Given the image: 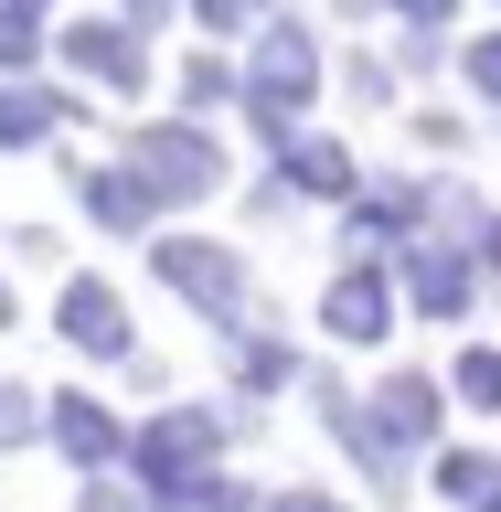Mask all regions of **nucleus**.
Returning a JSON list of instances; mask_svg holds the SVG:
<instances>
[{"label": "nucleus", "mask_w": 501, "mask_h": 512, "mask_svg": "<svg viewBox=\"0 0 501 512\" xmlns=\"http://www.w3.org/2000/svg\"><path fill=\"white\" fill-rule=\"evenodd\" d=\"M299 96H310V43H299V32H267V54H256V107L288 118Z\"/></svg>", "instance_id": "5"}, {"label": "nucleus", "mask_w": 501, "mask_h": 512, "mask_svg": "<svg viewBox=\"0 0 501 512\" xmlns=\"http://www.w3.org/2000/svg\"><path fill=\"white\" fill-rule=\"evenodd\" d=\"M64 54L86 64V75H107V86H139V43H128L118 22H75V32H64Z\"/></svg>", "instance_id": "6"}, {"label": "nucleus", "mask_w": 501, "mask_h": 512, "mask_svg": "<svg viewBox=\"0 0 501 512\" xmlns=\"http://www.w3.org/2000/svg\"><path fill=\"white\" fill-rule=\"evenodd\" d=\"M480 86H491V96H501V43H480Z\"/></svg>", "instance_id": "15"}, {"label": "nucleus", "mask_w": 501, "mask_h": 512, "mask_svg": "<svg viewBox=\"0 0 501 512\" xmlns=\"http://www.w3.org/2000/svg\"><path fill=\"white\" fill-rule=\"evenodd\" d=\"M0 320H11V288H0Z\"/></svg>", "instance_id": "20"}, {"label": "nucleus", "mask_w": 501, "mask_h": 512, "mask_svg": "<svg viewBox=\"0 0 501 512\" xmlns=\"http://www.w3.org/2000/svg\"><path fill=\"white\" fill-rule=\"evenodd\" d=\"M32 139H54V96L0 86V150H32Z\"/></svg>", "instance_id": "8"}, {"label": "nucleus", "mask_w": 501, "mask_h": 512, "mask_svg": "<svg viewBox=\"0 0 501 512\" xmlns=\"http://www.w3.org/2000/svg\"><path fill=\"white\" fill-rule=\"evenodd\" d=\"M406 11H448V0H406Z\"/></svg>", "instance_id": "19"}, {"label": "nucleus", "mask_w": 501, "mask_h": 512, "mask_svg": "<svg viewBox=\"0 0 501 512\" xmlns=\"http://www.w3.org/2000/svg\"><path fill=\"white\" fill-rule=\"evenodd\" d=\"M54 438H64V459H86V470L118 459V427H107V406H86V395H64V406H54Z\"/></svg>", "instance_id": "7"}, {"label": "nucleus", "mask_w": 501, "mask_h": 512, "mask_svg": "<svg viewBox=\"0 0 501 512\" xmlns=\"http://www.w3.org/2000/svg\"><path fill=\"white\" fill-rule=\"evenodd\" d=\"M278 512H342V502H320V491H299V502H278Z\"/></svg>", "instance_id": "17"}, {"label": "nucleus", "mask_w": 501, "mask_h": 512, "mask_svg": "<svg viewBox=\"0 0 501 512\" xmlns=\"http://www.w3.org/2000/svg\"><path fill=\"white\" fill-rule=\"evenodd\" d=\"M86 214L96 224H139V214H150V192L128 182V171H86Z\"/></svg>", "instance_id": "9"}, {"label": "nucleus", "mask_w": 501, "mask_h": 512, "mask_svg": "<svg viewBox=\"0 0 501 512\" xmlns=\"http://www.w3.org/2000/svg\"><path fill=\"white\" fill-rule=\"evenodd\" d=\"M0 11H11V22H32V11H43V0H0Z\"/></svg>", "instance_id": "18"}, {"label": "nucleus", "mask_w": 501, "mask_h": 512, "mask_svg": "<svg viewBox=\"0 0 501 512\" xmlns=\"http://www.w3.org/2000/svg\"><path fill=\"white\" fill-rule=\"evenodd\" d=\"M203 459H214V416H160L150 438H139V470L160 480V491H192V480H203Z\"/></svg>", "instance_id": "2"}, {"label": "nucleus", "mask_w": 501, "mask_h": 512, "mask_svg": "<svg viewBox=\"0 0 501 512\" xmlns=\"http://www.w3.org/2000/svg\"><path fill=\"white\" fill-rule=\"evenodd\" d=\"M86 512H128V491H107V480H96V491H86Z\"/></svg>", "instance_id": "14"}, {"label": "nucleus", "mask_w": 501, "mask_h": 512, "mask_svg": "<svg viewBox=\"0 0 501 512\" xmlns=\"http://www.w3.org/2000/svg\"><path fill=\"white\" fill-rule=\"evenodd\" d=\"M203 11H214V22H246V11H256V0H203Z\"/></svg>", "instance_id": "16"}, {"label": "nucleus", "mask_w": 501, "mask_h": 512, "mask_svg": "<svg viewBox=\"0 0 501 512\" xmlns=\"http://www.w3.org/2000/svg\"><path fill=\"white\" fill-rule=\"evenodd\" d=\"M491 512H501V502H491Z\"/></svg>", "instance_id": "21"}, {"label": "nucleus", "mask_w": 501, "mask_h": 512, "mask_svg": "<svg viewBox=\"0 0 501 512\" xmlns=\"http://www.w3.org/2000/svg\"><path fill=\"white\" fill-rule=\"evenodd\" d=\"M11 438H32V395H22V384H0V448H11Z\"/></svg>", "instance_id": "11"}, {"label": "nucleus", "mask_w": 501, "mask_h": 512, "mask_svg": "<svg viewBox=\"0 0 501 512\" xmlns=\"http://www.w3.org/2000/svg\"><path fill=\"white\" fill-rule=\"evenodd\" d=\"M331 320H342L352 342H374V331H384V288L374 278H342V288H331Z\"/></svg>", "instance_id": "10"}, {"label": "nucleus", "mask_w": 501, "mask_h": 512, "mask_svg": "<svg viewBox=\"0 0 501 512\" xmlns=\"http://www.w3.org/2000/svg\"><path fill=\"white\" fill-rule=\"evenodd\" d=\"M0 64H32V22H11V11H0Z\"/></svg>", "instance_id": "12"}, {"label": "nucleus", "mask_w": 501, "mask_h": 512, "mask_svg": "<svg viewBox=\"0 0 501 512\" xmlns=\"http://www.w3.org/2000/svg\"><path fill=\"white\" fill-rule=\"evenodd\" d=\"M160 278L182 288V299H203V310H235V299H246L235 256H224V246H192V235H182V246H160Z\"/></svg>", "instance_id": "3"}, {"label": "nucleus", "mask_w": 501, "mask_h": 512, "mask_svg": "<svg viewBox=\"0 0 501 512\" xmlns=\"http://www.w3.org/2000/svg\"><path fill=\"white\" fill-rule=\"evenodd\" d=\"M64 342H75V352H128V310H118V288H96V278L64 288Z\"/></svg>", "instance_id": "4"}, {"label": "nucleus", "mask_w": 501, "mask_h": 512, "mask_svg": "<svg viewBox=\"0 0 501 512\" xmlns=\"http://www.w3.org/2000/svg\"><path fill=\"white\" fill-rule=\"evenodd\" d=\"M214 139H203V128H150V139H139V150H128V182L150 192V203H192V192H214Z\"/></svg>", "instance_id": "1"}, {"label": "nucleus", "mask_w": 501, "mask_h": 512, "mask_svg": "<svg viewBox=\"0 0 501 512\" xmlns=\"http://www.w3.org/2000/svg\"><path fill=\"white\" fill-rule=\"evenodd\" d=\"M470 395H491V406H501V352H480V363H470Z\"/></svg>", "instance_id": "13"}]
</instances>
